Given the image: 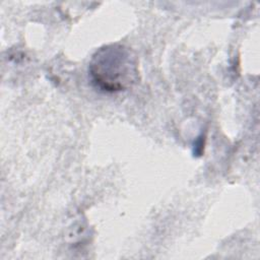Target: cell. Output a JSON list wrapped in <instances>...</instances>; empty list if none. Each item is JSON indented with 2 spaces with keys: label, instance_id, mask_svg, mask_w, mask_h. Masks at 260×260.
Masks as SVG:
<instances>
[{
  "label": "cell",
  "instance_id": "1",
  "mask_svg": "<svg viewBox=\"0 0 260 260\" xmlns=\"http://www.w3.org/2000/svg\"><path fill=\"white\" fill-rule=\"evenodd\" d=\"M138 61L126 46L111 44L96 50L88 64L91 82L106 92L132 87L138 80Z\"/></svg>",
  "mask_w": 260,
  "mask_h": 260
}]
</instances>
